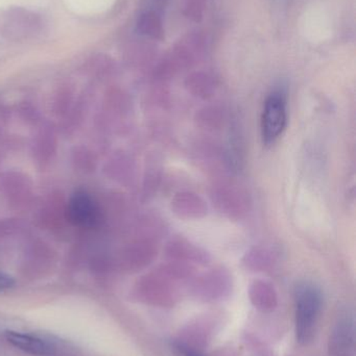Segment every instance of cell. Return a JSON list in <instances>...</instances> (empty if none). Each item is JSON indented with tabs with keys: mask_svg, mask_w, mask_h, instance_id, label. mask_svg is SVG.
Masks as SVG:
<instances>
[{
	"mask_svg": "<svg viewBox=\"0 0 356 356\" xmlns=\"http://www.w3.org/2000/svg\"><path fill=\"white\" fill-rule=\"evenodd\" d=\"M323 305V293L315 284L301 282L295 289V336L302 346L315 340Z\"/></svg>",
	"mask_w": 356,
	"mask_h": 356,
	"instance_id": "1",
	"label": "cell"
},
{
	"mask_svg": "<svg viewBox=\"0 0 356 356\" xmlns=\"http://www.w3.org/2000/svg\"><path fill=\"white\" fill-rule=\"evenodd\" d=\"M227 320L225 312H205L196 316L180 330L171 346L203 353L221 334Z\"/></svg>",
	"mask_w": 356,
	"mask_h": 356,
	"instance_id": "2",
	"label": "cell"
},
{
	"mask_svg": "<svg viewBox=\"0 0 356 356\" xmlns=\"http://www.w3.org/2000/svg\"><path fill=\"white\" fill-rule=\"evenodd\" d=\"M206 45V38L201 33H190L184 35L161 60L159 74L163 79H167L179 71L189 68L204 54Z\"/></svg>",
	"mask_w": 356,
	"mask_h": 356,
	"instance_id": "3",
	"label": "cell"
},
{
	"mask_svg": "<svg viewBox=\"0 0 356 356\" xmlns=\"http://www.w3.org/2000/svg\"><path fill=\"white\" fill-rule=\"evenodd\" d=\"M328 356H356L355 307L342 305L336 313L327 346Z\"/></svg>",
	"mask_w": 356,
	"mask_h": 356,
	"instance_id": "4",
	"label": "cell"
},
{
	"mask_svg": "<svg viewBox=\"0 0 356 356\" xmlns=\"http://www.w3.org/2000/svg\"><path fill=\"white\" fill-rule=\"evenodd\" d=\"M181 282L173 280L159 270L144 278L138 289V297L146 305L160 309H171L181 299Z\"/></svg>",
	"mask_w": 356,
	"mask_h": 356,
	"instance_id": "5",
	"label": "cell"
},
{
	"mask_svg": "<svg viewBox=\"0 0 356 356\" xmlns=\"http://www.w3.org/2000/svg\"><path fill=\"white\" fill-rule=\"evenodd\" d=\"M233 291V280L225 269H213L196 278L189 286V292L199 301L221 302L229 298Z\"/></svg>",
	"mask_w": 356,
	"mask_h": 356,
	"instance_id": "6",
	"label": "cell"
},
{
	"mask_svg": "<svg viewBox=\"0 0 356 356\" xmlns=\"http://www.w3.org/2000/svg\"><path fill=\"white\" fill-rule=\"evenodd\" d=\"M286 127V100L284 93L274 92L265 104L261 133L263 142L272 144L282 135Z\"/></svg>",
	"mask_w": 356,
	"mask_h": 356,
	"instance_id": "7",
	"label": "cell"
},
{
	"mask_svg": "<svg viewBox=\"0 0 356 356\" xmlns=\"http://www.w3.org/2000/svg\"><path fill=\"white\" fill-rule=\"evenodd\" d=\"M67 217L77 227L94 228L102 221V211L91 195L79 190L69 199Z\"/></svg>",
	"mask_w": 356,
	"mask_h": 356,
	"instance_id": "8",
	"label": "cell"
},
{
	"mask_svg": "<svg viewBox=\"0 0 356 356\" xmlns=\"http://www.w3.org/2000/svg\"><path fill=\"white\" fill-rule=\"evenodd\" d=\"M4 337L12 346L16 347L29 355L52 356L56 353V346L54 343L49 342L42 337L24 334V332H12V330L6 332Z\"/></svg>",
	"mask_w": 356,
	"mask_h": 356,
	"instance_id": "9",
	"label": "cell"
},
{
	"mask_svg": "<svg viewBox=\"0 0 356 356\" xmlns=\"http://www.w3.org/2000/svg\"><path fill=\"white\" fill-rule=\"evenodd\" d=\"M249 298L253 307L263 314L273 313L277 309L279 298L273 284L257 280L249 288Z\"/></svg>",
	"mask_w": 356,
	"mask_h": 356,
	"instance_id": "10",
	"label": "cell"
},
{
	"mask_svg": "<svg viewBox=\"0 0 356 356\" xmlns=\"http://www.w3.org/2000/svg\"><path fill=\"white\" fill-rule=\"evenodd\" d=\"M138 33L154 41H163L165 38L164 24L162 18L155 10H146L140 15L137 20Z\"/></svg>",
	"mask_w": 356,
	"mask_h": 356,
	"instance_id": "11",
	"label": "cell"
},
{
	"mask_svg": "<svg viewBox=\"0 0 356 356\" xmlns=\"http://www.w3.org/2000/svg\"><path fill=\"white\" fill-rule=\"evenodd\" d=\"M169 252L173 259L181 263L189 261V263L206 264L208 261V255L206 252L183 241L173 242Z\"/></svg>",
	"mask_w": 356,
	"mask_h": 356,
	"instance_id": "12",
	"label": "cell"
},
{
	"mask_svg": "<svg viewBox=\"0 0 356 356\" xmlns=\"http://www.w3.org/2000/svg\"><path fill=\"white\" fill-rule=\"evenodd\" d=\"M173 209L180 216L186 217H200L206 211L202 199L189 193L178 195L173 200Z\"/></svg>",
	"mask_w": 356,
	"mask_h": 356,
	"instance_id": "13",
	"label": "cell"
},
{
	"mask_svg": "<svg viewBox=\"0 0 356 356\" xmlns=\"http://www.w3.org/2000/svg\"><path fill=\"white\" fill-rule=\"evenodd\" d=\"M245 265L251 271H269L273 267L274 257L272 252L265 249H254L246 255Z\"/></svg>",
	"mask_w": 356,
	"mask_h": 356,
	"instance_id": "14",
	"label": "cell"
},
{
	"mask_svg": "<svg viewBox=\"0 0 356 356\" xmlns=\"http://www.w3.org/2000/svg\"><path fill=\"white\" fill-rule=\"evenodd\" d=\"M186 87L192 93L199 96H207L215 88V81L206 72H194L188 75L185 81Z\"/></svg>",
	"mask_w": 356,
	"mask_h": 356,
	"instance_id": "15",
	"label": "cell"
},
{
	"mask_svg": "<svg viewBox=\"0 0 356 356\" xmlns=\"http://www.w3.org/2000/svg\"><path fill=\"white\" fill-rule=\"evenodd\" d=\"M207 3L208 0H184V16L192 22H201L204 18Z\"/></svg>",
	"mask_w": 356,
	"mask_h": 356,
	"instance_id": "16",
	"label": "cell"
},
{
	"mask_svg": "<svg viewBox=\"0 0 356 356\" xmlns=\"http://www.w3.org/2000/svg\"><path fill=\"white\" fill-rule=\"evenodd\" d=\"M15 282L13 277H10L8 274L2 273L0 272V292L3 291L10 290L14 286Z\"/></svg>",
	"mask_w": 356,
	"mask_h": 356,
	"instance_id": "17",
	"label": "cell"
},
{
	"mask_svg": "<svg viewBox=\"0 0 356 356\" xmlns=\"http://www.w3.org/2000/svg\"><path fill=\"white\" fill-rule=\"evenodd\" d=\"M209 356H238V353L231 347H222V348L213 351Z\"/></svg>",
	"mask_w": 356,
	"mask_h": 356,
	"instance_id": "18",
	"label": "cell"
},
{
	"mask_svg": "<svg viewBox=\"0 0 356 356\" xmlns=\"http://www.w3.org/2000/svg\"><path fill=\"white\" fill-rule=\"evenodd\" d=\"M173 348V350L177 353V355L179 356H204L203 353H194V351L187 350V349L180 348V347L177 346H171Z\"/></svg>",
	"mask_w": 356,
	"mask_h": 356,
	"instance_id": "19",
	"label": "cell"
}]
</instances>
